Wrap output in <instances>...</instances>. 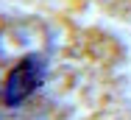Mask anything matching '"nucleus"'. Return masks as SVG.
<instances>
[{"label": "nucleus", "instance_id": "1", "mask_svg": "<svg viewBox=\"0 0 131 120\" xmlns=\"http://www.w3.org/2000/svg\"><path fill=\"white\" fill-rule=\"evenodd\" d=\"M42 75H45L42 59L39 56H25L6 78V92H3L6 103L8 106H20L25 98H31L36 92V87L42 84Z\"/></svg>", "mask_w": 131, "mask_h": 120}]
</instances>
